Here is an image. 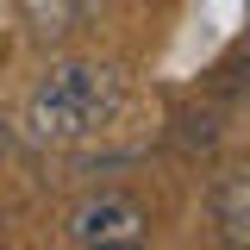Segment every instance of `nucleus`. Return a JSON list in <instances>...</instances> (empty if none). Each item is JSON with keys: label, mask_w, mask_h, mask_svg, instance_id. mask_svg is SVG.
I'll list each match as a JSON object with an SVG mask.
<instances>
[{"label": "nucleus", "mask_w": 250, "mask_h": 250, "mask_svg": "<svg viewBox=\"0 0 250 250\" xmlns=\"http://www.w3.org/2000/svg\"><path fill=\"white\" fill-rule=\"evenodd\" d=\"M125 113V75L113 62L69 57L50 62L25 94V138L44 150H75Z\"/></svg>", "instance_id": "1"}, {"label": "nucleus", "mask_w": 250, "mask_h": 250, "mask_svg": "<svg viewBox=\"0 0 250 250\" xmlns=\"http://www.w3.org/2000/svg\"><path fill=\"white\" fill-rule=\"evenodd\" d=\"M144 231H150V213L119 194V188H100L88 200H75L69 213H62V244L75 250H119V244H144Z\"/></svg>", "instance_id": "2"}, {"label": "nucleus", "mask_w": 250, "mask_h": 250, "mask_svg": "<svg viewBox=\"0 0 250 250\" xmlns=\"http://www.w3.org/2000/svg\"><path fill=\"white\" fill-rule=\"evenodd\" d=\"M213 225L225 244H250V175H225L213 194Z\"/></svg>", "instance_id": "3"}, {"label": "nucleus", "mask_w": 250, "mask_h": 250, "mask_svg": "<svg viewBox=\"0 0 250 250\" xmlns=\"http://www.w3.org/2000/svg\"><path fill=\"white\" fill-rule=\"evenodd\" d=\"M88 13H94V0H25V19L38 38H69V31H82Z\"/></svg>", "instance_id": "4"}, {"label": "nucleus", "mask_w": 250, "mask_h": 250, "mask_svg": "<svg viewBox=\"0 0 250 250\" xmlns=\"http://www.w3.org/2000/svg\"><path fill=\"white\" fill-rule=\"evenodd\" d=\"M0 57H6V38H0Z\"/></svg>", "instance_id": "5"}]
</instances>
